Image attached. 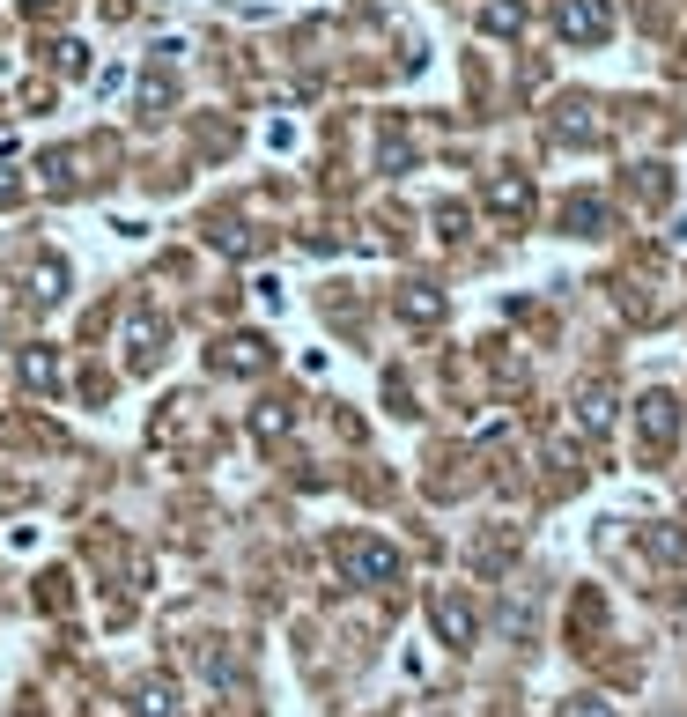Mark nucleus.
Segmentation results:
<instances>
[{
	"mask_svg": "<svg viewBox=\"0 0 687 717\" xmlns=\"http://www.w3.org/2000/svg\"><path fill=\"white\" fill-rule=\"evenodd\" d=\"M436 629H444L451 644H466V636H473V614H466V607H451V599H436Z\"/></svg>",
	"mask_w": 687,
	"mask_h": 717,
	"instance_id": "obj_2",
	"label": "nucleus"
},
{
	"mask_svg": "<svg viewBox=\"0 0 687 717\" xmlns=\"http://www.w3.org/2000/svg\"><path fill=\"white\" fill-rule=\"evenodd\" d=\"M348 570L362 584H392L399 577V555H392V547H377V540H362V547H348Z\"/></svg>",
	"mask_w": 687,
	"mask_h": 717,
	"instance_id": "obj_1",
	"label": "nucleus"
},
{
	"mask_svg": "<svg viewBox=\"0 0 687 717\" xmlns=\"http://www.w3.org/2000/svg\"><path fill=\"white\" fill-rule=\"evenodd\" d=\"M569 717H606V710H591V703H584V710H569Z\"/></svg>",
	"mask_w": 687,
	"mask_h": 717,
	"instance_id": "obj_3",
	"label": "nucleus"
}]
</instances>
